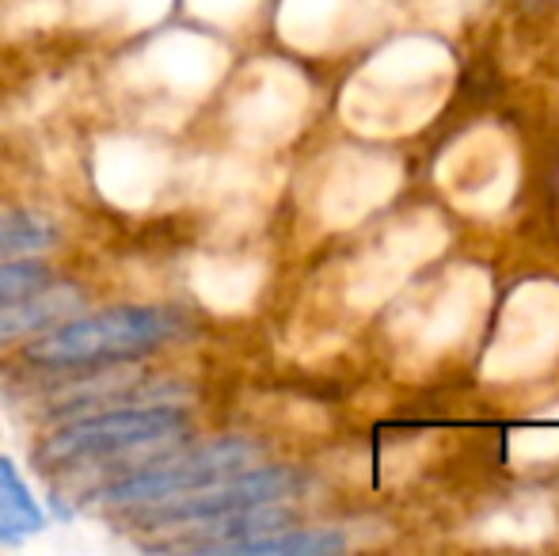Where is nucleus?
<instances>
[{
    "instance_id": "nucleus-1",
    "label": "nucleus",
    "mask_w": 559,
    "mask_h": 556,
    "mask_svg": "<svg viewBox=\"0 0 559 556\" xmlns=\"http://www.w3.org/2000/svg\"><path fill=\"white\" fill-rule=\"evenodd\" d=\"M183 332L176 312L126 305V309H104L92 317L69 320L58 332L43 335L27 347V358L38 366H92L138 358L164 347Z\"/></svg>"
},
{
    "instance_id": "nucleus-2",
    "label": "nucleus",
    "mask_w": 559,
    "mask_h": 556,
    "mask_svg": "<svg viewBox=\"0 0 559 556\" xmlns=\"http://www.w3.org/2000/svg\"><path fill=\"white\" fill-rule=\"evenodd\" d=\"M187 430L183 412L176 409H133V412H107L96 419L69 423V427L53 430L43 446H38V461L43 465H76V461L107 458V453L141 450V446L171 442Z\"/></svg>"
},
{
    "instance_id": "nucleus-3",
    "label": "nucleus",
    "mask_w": 559,
    "mask_h": 556,
    "mask_svg": "<svg viewBox=\"0 0 559 556\" xmlns=\"http://www.w3.org/2000/svg\"><path fill=\"white\" fill-rule=\"evenodd\" d=\"M255 458V446L240 442V438H228V442H214L202 446V450H191L183 458L160 461V465L145 469L138 476H126V481L111 484L104 492V504L111 507H145L156 504L164 496H176V492H191L199 484L222 481L228 473H240L248 461Z\"/></svg>"
},
{
    "instance_id": "nucleus-4",
    "label": "nucleus",
    "mask_w": 559,
    "mask_h": 556,
    "mask_svg": "<svg viewBox=\"0 0 559 556\" xmlns=\"http://www.w3.org/2000/svg\"><path fill=\"white\" fill-rule=\"evenodd\" d=\"M294 492V476L286 469H255V473H228L222 481L199 484L191 492H176L156 504L138 507L153 527H179V522L210 519V514L243 511V507L278 504Z\"/></svg>"
},
{
    "instance_id": "nucleus-5",
    "label": "nucleus",
    "mask_w": 559,
    "mask_h": 556,
    "mask_svg": "<svg viewBox=\"0 0 559 556\" xmlns=\"http://www.w3.org/2000/svg\"><path fill=\"white\" fill-rule=\"evenodd\" d=\"M346 537L338 530H266V534L236 537V542L202 545L199 553H228V556H324L338 553Z\"/></svg>"
},
{
    "instance_id": "nucleus-6",
    "label": "nucleus",
    "mask_w": 559,
    "mask_h": 556,
    "mask_svg": "<svg viewBox=\"0 0 559 556\" xmlns=\"http://www.w3.org/2000/svg\"><path fill=\"white\" fill-rule=\"evenodd\" d=\"M46 527L43 507L35 504L31 488L8 458H0V542L20 545L23 537L38 534Z\"/></svg>"
},
{
    "instance_id": "nucleus-7",
    "label": "nucleus",
    "mask_w": 559,
    "mask_h": 556,
    "mask_svg": "<svg viewBox=\"0 0 559 556\" xmlns=\"http://www.w3.org/2000/svg\"><path fill=\"white\" fill-rule=\"evenodd\" d=\"M69 305H76V294H46V289H38V294H31V297H20V301L0 305V340L27 335V332H35V328L50 324Z\"/></svg>"
},
{
    "instance_id": "nucleus-8",
    "label": "nucleus",
    "mask_w": 559,
    "mask_h": 556,
    "mask_svg": "<svg viewBox=\"0 0 559 556\" xmlns=\"http://www.w3.org/2000/svg\"><path fill=\"white\" fill-rule=\"evenodd\" d=\"M53 245V225L35 214H0V260L46 252Z\"/></svg>"
},
{
    "instance_id": "nucleus-9",
    "label": "nucleus",
    "mask_w": 559,
    "mask_h": 556,
    "mask_svg": "<svg viewBox=\"0 0 559 556\" xmlns=\"http://www.w3.org/2000/svg\"><path fill=\"white\" fill-rule=\"evenodd\" d=\"M50 286V271L43 263H4L0 260V305L31 297Z\"/></svg>"
}]
</instances>
